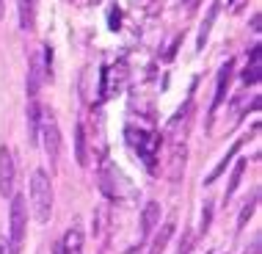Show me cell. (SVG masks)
<instances>
[{
	"mask_svg": "<svg viewBox=\"0 0 262 254\" xmlns=\"http://www.w3.org/2000/svg\"><path fill=\"white\" fill-rule=\"evenodd\" d=\"M31 210L36 216L39 224L50 221V210H53V185L45 168H36L31 177Z\"/></svg>",
	"mask_w": 262,
	"mask_h": 254,
	"instance_id": "6da1fadb",
	"label": "cell"
},
{
	"mask_svg": "<svg viewBox=\"0 0 262 254\" xmlns=\"http://www.w3.org/2000/svg\"><path fill=\"white\" fill-rule=\"evenodd\" d=\"M25 227H28V204L25 196L11 194V207H9V254H19L25 243Z\"/></svg>",
	"mask_w": 262,
	"mask_h": 254,
	"instance_id": "7a4b0ae2",
	"label": "cell"
},
{
	"mask_svg": "<svg viewBox=\"0 0 262 254\" xmlns=\"http://www.w3.org/2000/svg\"><path fill=\"white\" fill-rule=\"evenodd\" d=\"M39 136H41V144H45V152L50 158L53 168L58 166V158H61V130H58V119L50 108L41 111V127H39Z\"/></svg>",
	"mask_w": 262,
	"mask_h": 254,
	"instance_id": "3957f363",
	"label": "cell"
},
{
	"mask_svg": "<svg viewBox=\"0 0 262 254\" xmlns=\"http://www.w3.org/2000/svg\"><path fill=\"white\" fill-rule=\"evenodd\" d=\"M14 155L9 146H0V196L11 199L14 194Z\"/></svg>",
	"mask_w": 262,
	"mask_h": 254,
	"instance_id": "277c9868",
	"label": "cell"
},
{
	"mask_svg": "<svg viewBox=\"0 0 262 254\" xmlns=\"http://www.w3.org/2000/svg\"><path fill=\"white\" fill-rule=\"evenodd\" d=\"M45 75H47L45 61H41L39 53H33V55H31V67H28V97H31V100H36V94H39V89H41V80H45Z\"/></svg>",
	"mask_w": 262,
	"mask_h": 254,
	"instance_id": "5b68a950",
	"label": "cell"
},
{
	"mask_svg": "<svg viewBox=\"0 0 262 254\" xmlns=\"http://www.w3.org/2000/svg\"><path fill=\"white\" fill-rule=\"evenodd\" d=\"M232 67L235 61H226L218 72V80H215V97H212V105H210V114H215L221 108V102L226 100V91H229V80H232Z\"/></svg>",
	"mask_w": 262,
	"mask_h": 254,
	"instance_id": "8992f818",
	"label": "cell"
},
{
	"mask_svg": "<svg viewBox=\"0 0 262 254\" xmlns=\"http://www.w3.org/2000/svg\"><path fill=\"white\" fill-rule=\"evenodd\" d=\"M61 254H83V229L80 224H72L67 232H63V241L58 243Z\"/></svg>",
	"mask_w": 262,
	"mask_h": 254,
	"instance_id": "52a82bcc",
	"label": "cell"
},
{
	"mask_svg": "<svg viewBox=\"0 0 262 254\" xmlns=\"http://www.w3.org/2000/svg\"><path fill=\"white\" fill-rule=\"evenodd\" d=\"M158 224H160V204L158 202H146L144 213H141V241H146Z\"/></svg>",
	"mask_w": 262,
	"mask_h": 254,
	"instance_id": "ba28073f",
	"label": "cell"
},
{
	"mask_svg": "<svg viewBox=\"0 0 262 254\" xmlns=\"http://www.w3.org/2000/svg\"><path fill=\"white\" fill-rule=\"evenodd\" d=\"M259 75H262V50H259V45H254L249 67H246V72H243V83H246V86H257Z\"/></svg>",
	"mask_w": 262,
	"mask_h": 254,
	"instance_id": "9c48e42d",
	"label": "cell"
},
{
	"mask_svg": "<svg viewBox=\"0 0 262 254\" xmlns=\"http://www.w3.org/2000/svg\"><path fill=\"white\" fill-rule=\"evenodd\" d=\"M39 127H41V108L36 100L28 102V144L39 141Z\"/></svg>",
	"mask_w": 262,
	"mask_h": 254,
	"instance_id": "30bf717a",
	"label": "cell"
},
{
	"mask_svg": "<svg viewBox=\"0 0 262 254\" xmlns=\"http://www.w3.org/2000/svg\"><path fill=\"white\" fill-rule=\"evenodd\" d=\"M75 160L80 166H89V150H86V127L77 124L75 130Z\"/></svg>",
	"mask_w": 262,
	"mask_h": 254,
	"instance_id": "8fae6325",
	"label": "cell"
},
{
	"mask_svg": "<svg viewBox=\"0 0 262 254\" xmlns=\"http://www.w3.org/2000/svg\"><path fill=\"white\" fill-rule=\"evenodd\" d=\"M237 150H240V141H235V144H232V150L226 152L221 160H218V166L210 172V177H204V182H207V185H210V182H215V180H218V177H221V174L226 172V166L232 163V158H235V152H237Z\"/></svg>",
	"mask_w": 262,
	"mask_h": 254,
	"instance_id": "7c38bea8",
	"label": "cell"
},
{
	"mask_svg": "<svg viewBox=\"0 0 262 254\" xmlns=\"http://www.w3.org/2000/svg\"><path fill=\"white\" fill-rule=\"evenodd\" d=\"M171 235H174V224H163V229L155 235V241H152L149 254H163V251H166V246H168V241H171Z\"/></svg>",
	"mask_w": 262,
	"mask_h": 254,
	"instance_id": "4fadbf2b",
	"label": "cell"
},
{
	"mask_svg": "<svg viewBox=\"0 0 262 254\" xmlns=\"http://www.w3.org/2000/svg\"><path fill=\"white\" fill-rule=\"evenodd\" d=\"M215 17H218V3H212V9L207 11V19H204L202 28H199V41H196V50H204L207 36H210V28H212V23H215Z\"/></svg>",
	"mask_w": 262,
	"mask_h": 254,
	"instance_id": "5bb4252c",
	"label": "cell"
},
{
	"mask_svg": "<svg viewBox=\"0 0 262 254\" xmlns=\"http://www.w3.org/2000/svg\"><path fill=\"white\" fill-rule=\"evenodd\" d=\"M17 9H19V28H31L33 25V0H17Z\"/></svg>",
	"mask_w": 262,
	"mask_h": 254,
	"instance_id": "9a60e30c",
	"label": "cell"
},
{
	"mask_svg": "<svg viewBox=\"0 0 262 254\" xmlns=\"http://www.w3.org/2000/svg\"><path fill=\"white\" fill-rule=\"evenodd\" d=\"M243 172H246V160H240V163L235 166V172H232V182H229V188H226V199H229V196L237 190L240 180H243Z\"/></svg>",
	"mask_w": 262,
	"mask_h": 254,
	"instance_id": "2e32d148",
	"label": "cell"
},
{
	"mask_svg": "<svg viewBox=\"0 0 262 254\" xmlns=\"http://www.w3.org/2000/svg\"><path fill=\"white\" fill-rule=\"evenodd\" d=\"M254 207H257V196L254 199H249V204H246L243 210H240V216H237V229H246V224H249V218L254 213Z\"/></svg>",
	"mask_w": 262,
	"mask_h": 254,
	"instance_id": "e0dca14e",
	"label": "cell"
},
{
	"mask_svg": "<svg viewBox=\"0 0 262 254\" xmlns=\"http://www.w3.org/2000/svg\"><path fill=\"white\" fill-rule=\"evenodd\" d=\"M210 218H212V204H204V210H202V232L210 229Z\"/></svg>",
	"mask_w": 262,
	"mask_h": 254,
	"instance_id": "ac0fdd59",
	"label": "cell"
},
{
	"mask_svg": "<svg viewBox=\"0 0 262 254\" xmlns=\"http://www.w3.org/2000/svg\"><path fill=\"white\" fill-rule=\"evenodd\" d=\"M193 251V235L185 232V238H182V246H180V254H190Z\"/></svg>",
	"mask_w": 262,
	"mask_h": 254,
	"instance_id": "d6986e66",
	"label": "cell"
},
{
	"mask_svg": "<svg viewBox=\"0 0 262 254\" xmlns=\"http://www.w3.org/2000/svg\"><path fill=\"white\" fill-rule=\"evenodd\" d=\"M246 254H259V238L251 243V249H246Z\"/></svg>",
	"mask_w": 262,
	"mask_h": 254,
	"instance_id": "ffe728a7",
	"label": "cell"
},
{
	"mask_svg": "<svg viewBox=\"0 0 262 254\" xmlns=\"http://www.w3.org/2000/svg\"><path fill=\"white\" fill-rule=\"evenodd\" d=\"M0 254H9V243L6 241H0Z\"/></svg>",
	"mask_w": 262,
	"mask_h": 254,
	"instance_id": "44dd1931",
	"label": "cell"
},
{
	"mask_svg": "<svg viewBox=\"0 0 262 254\" xmlns=\"http://www.w3.org/2000/svg\"><path fill=\"white\" fill-rule=\"evenodd\" d=\"M0 17H3V0H0Z\"/></svg>",
	"mask_w": 262,
	"mask_h": 254,
	"instance_id": "7402d4cb",
	"label": "cell"
},
{
	"mask_svg": "<svg viewBox=\"0 0 262 254\" xmlns=\"http://www.w3.org/2000/svg\"><path fill=\"white\" fill-rule=\"evenodd\" d=\"M55 254H61V251H58V249H55Z\"/></svg>",
	"mask_w": 262,
	"mask_h": 254,
	"instance_id": "603a6c76",
	"label": "cell"
}]
</instances>
